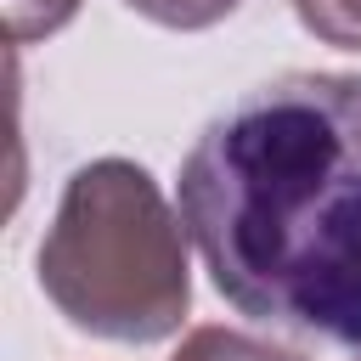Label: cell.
Returning <instances> with one entry per match:
<instances>
[{
    "instance_id": "1",
    "label": "cell",
    "mask_w": 361,
    "mask_h": 361,
    "mask_svg": "<svg viewBox=\"0 0 361 361\" xmlns=\"http://www.w3.org/2000/svg\"><path fill=\"white\" fill-rule=\"evenodd\" d=\"M175 209L226 305L361 350V73H282L214 113Z\"/></svg>"
},
{
    "instance_id": "2",
    "label": "cell",
    "mask_w": 361,
    "mask_h": 361,
    "mask_svg": "<svg viewBox=\"0 0 361 361\" xmlns=\"http://www.w3.org/2000/svg\"><path fill=\"white\" fill-rule=\"evenodd\" d=\"M180 209L130 158H90L68 175L39 243L45 299L90 338L158 344L192 310Z\"/></svg>"
},
{
    "instance_id": "3",
    "label": "cell",
    "mask_w": 361,
    "mask_h": 361,
    "mask_svg": "<svg viewBox=\"0 0 361 361\" xmlns=\"http://www.w3.org/2000/svg\"><path fill=\"white\" fill-rule=\"evenodd\" d=\"M169 361H305L271 338H254L243 327H192Z\"/></svg>"
},
{
    "instance_id": "4",
    "label": "cell",
    "mask_w": 361,
    "mask_h": 361,
    "mask_svg": "<svg viewBox=\"0 0 361 361\" xmlns=\"http://www.w3.org/2000/svg\"><path fill=\"white\" fill-rule=\"evenodd\" d=\"M293 17L310 39L333 51H361V0H293Z\"/></svg>"
},
{
    "instance_id": "5",
    "label": "cell",
    "mask_w": 361,
    "mask_h": 361,
    "mask_svg": "<svg viewBox=\"0 0 361 361\" xmlns=\"http://www.w3.org/2000/svg\"><path fill=\"white\" fill-rule=\"evenodd\" d=\"M135 17L158 23V28H180V34H197V28H214L226 23L243 0H124Z\"/></svg>"
},
{
    "instance_id": "6",
    "label": "cell",
    "mask_w": 361,
    "mask_h": 361,
    "mask_svg": "<svg viewBox=\"0 0 361 361\" xmlns=\"http://www.w3.org/2000/svg\"><path fill=\"white\" fill-rule=\"evenodd\" d=\"M73 11H79V0H6V34L17 45H28V39H45V34L68 28Z\"/></svg>"
}]
</instances>
